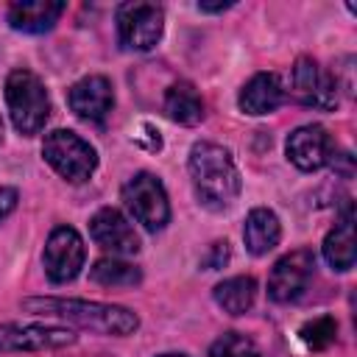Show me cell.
I'll return each instance as SVG.
<instances>
[{
    "mask_svg": "<svg viewBox=\"0 0 357 357\" xmlns=\"http://www.w3.org/2000/svg\"><path fill=\"white\" fill-rule=\"evenodd\" d=\"M212 296L223 312L243 315L251 310V304L257 298V282L251 276H231V279H223L220 284H215Z\"/></svg>",
    "mask_w": 357,
    "mask_h": 357,
    "instance_id": "cell-19",
    "label": "cell"
},
{
    "mask_svg": "<svg viewBox=\"0 0 357 357\" xmlns=\"http://www.w3.org/2000/svg\"><path fill=\"white\" fill-rule=\"evenodd\" d=\"M190 178L195 187L198 201L212 209L220 212L226 206L234 204V198L240 195V170L231 159V153L218 145V142H195L190 148Z\"/></svg>",
    "mask_w": 357,
    "mask_h": 357,
    "instance_id": "cell-1",
    "label": "cell"
},
{
    "mask_svg": "<svg viewBox=\"0 0 357 357\" xmlns=\"http://www.w3.org/2000/svg\"><path fill=\"white\" fill-rule=\"evenodd\" d=\"M209 357H259V349L243 332H223L209 346Z\"/></svg>",
    "mask_w": 357,
    "mask_h": 357,
    "instance_id": "cell-22",
    "label": "cell"
},
{
    "mask_svg": "<svg viewBox=\"0 0 357 357\" xmlns=\"http://www.w3.org/2000/svg\"><path fill=\"white\" fill-rule=\"evenodd\" d=\"M324 257L335 271H349L354 265V215H351V204L343 206L335 229L324 237Z\"/></svg>",
    "mask_w": 357,
    "mask_h": 357,
    "instance_id": "cell-17",
    "label": "cell"
},
{
    "mask_svg": "<svg viewBox=\"0 0 357 357\" xmlns=\"http://www.w3.org/2000/svg\"><path fill=\"white\" fill-rule=\"evenodd\" d=\"M120 195H123L126 209L134 215V220L142 223L148 231H159L170 220V204H167L165 184L153 173H137V176H131L123 184V192Z\"/></svg>",
    "mask_w": 357,
    "mask_h": 357,
    "instance_id": "cell-5",
    "label": "cell"
},
{
    "mask_svg": "<svg viewBox=\"0 0 357 357\" xmlns=\"http://www.w3.org/2000/svg\"><path fill=\"white\" fill-rule=\"evenodd\" d=\"M312 271H315V254L310 248H296V251L284 254L268 276V296L279 304L298 298L304 293Z\"/></svg>",
    "mask_w": 357,
    "mask_h": 357,
    "instance_id": "cell-9",
    "label": "cell"
},
{
    "mask_svg": "<svg viewBox=\"0 0 357 357\" xmlns=\"http://www.w3.org/2000/svg\"><path fill=\"white\" fill-rule=\"evenodd\" d=\"M159 357H184V354H159Z\"/></svg>",
    "mask_w": 357,
    "mask_h": 357,
    "instance_id": "cell-26",
    "label": "cell"
},
{
    "mask_svg": "<svg viewBox=\"0 0 357 357\" xmlns=\"http://www.w3.org/2000/svg\"><path fill=\"white\" fill-rule=\"evenodd\" d=\"M0 142H3V120H0Z\"/></svg>",
    "mask_w": 357,
    "mask_h": 357,
    "instance_id": "cell-27",
    "label": "cell"
},
{
    "mask_svg": "<svg viewBox=\"0 0 357 357\" xmlns=\"http://www.w3.org/2000/svg\"><path fill=\"white\" fill-rule=\"evenodd\" d=\"M293 95L307 109L329 112L337 106V81L315 59L301 56L293 67Z\"/></svg>",
    "mask_w": 357,
    "mask_h": 357,
    "instance_id": "cell-8",
    "label": "cell"
},
{
    "mask_svg": "<svg viewBox=\"0 0 357 357\" xmlns=\"http://www.w3.org/2000/svg\"><path fill=\"white\" fill-rule=\"evenodd\" d=\"M42 156L61 178H67L73 184L86 181L98 167L95 148L86 139H81L75 131H67V128H56L45 137Z\"/></svg>",
    "mask_w": 357,
    "mask_h": 357,
    "instance_id": "cell-4",
    "label": "cell"
},
{
    "mask_svg": "<svg viewBox=\"0 0 357 357\" xmlns=\"http://www.w3.org/2000/svg\"><path fill=\"white\" fill-rule=\"evenodd\" d=\"M84 257H86V251H84L81 234L73 226H56L50 231V237L45 243V254H42L47 279L56 284L73 282L84 268Z\"/></svg>",
    "mask_w": 357,
    "mask_h": 357,
    "instance_id": "cell-7",
    "label": "cell"
},
{
    "mask_svg": "<svg viewBox=\"0 0 357 357\" xmlns=\"http://www.w3.org/2000/svg\"><path fill=\"white\" fill-rule=\"evenodd\" d=\"M6 106L20 134H39L50 117V98L42 78L31 70H11L6 78Z\"/></svg>",
    "mask_w": 357,
    "mask_h": 357,
    "instance_id": "cell-3",
    "label": "cell"
},
{
    "mask_svg": "<svg viewBox=\"0 0 357 357\" xmlns=\"http://www.w3.org/2000/svg\"><path fill=\"white\" fill-rule=\"evenodd\" d=\"M89 234L92 240L109 251L112 257H128L139 251V237L134 231V226L128 223V218L114 209V206H103L92 215L89 220Z\"/></svg>",
    "mask_w": 357,
    "mask_h": 357,
    "instance_id": "cell-11",
    "label": "cell"
},
{
    "mask_svg": "<svg viewBox=\"0 0 357 357\" xmlns=\"http://www.w3.org/2000/svg\"><path fill=\"white\" fill-rule=\"evenodd\" d=\"M298 337H301L304 346L321 351V349H326V346L335 343V337H337V321H335L332 315H318V318L307 321V324L298 329Z\"/></svg>",
    "mask_w": 357,
    "mask_h": 357,
    "instance_id": "cell-21",
    "label": "cell"
},
{
    "mask_svg": "<svg viewBox=\"0 0 357 357\" xmlns=\"http://www.w3.org/2000/svg\"><path fill=\"white\" fill-rule=\"evenodd\" d=\"M67 103L70 109L89 123H103L106 114L114 106V95H112V84L106 75H86L81 81H75L67 92Z\"/></svg>",
    "mask_w": 357,
    "mask_h": 357,
    "instance_id": "cell-13",
    "label": "cell"
},
{
    "mask_svg": "<svg viewBox=\"0 0 357 357\" xmlns=\"http://www.w3.org/2000/svg\"><path fill=\"white\" fill-rule=\"evenodd\" d=\"M226 262H229V243H226V240L212 243L209 254L204 257V268H206V271H218V268H223Z\"/></svg>",
    "mask_w": 357,
    "mask_h": 357,
    "instance_id": "cell-23",
    "label": "cell"
},
{
    "mask_svg": "<svg viewBox=\"0 0 357 357\" xmlns=\"http://www.w3.org/2000/svg\"><path fill=\"white\" fill-rule=\"evenodd\" d=\"M243 240H245V248L254 257H262V254L273 251L282 240V226H279L276 212H271L265 206L251 209L248 218H245V226H243Z\"/></svg>",
    "mask_w": 357,
    "mask_h": 357,
    "instance_id": "cell-16",
    "label": "cell"
},
{
    "mask_svg": "<svg viewBox=\"0 0 357 357\" xmlns=\"http://www.w3.org/2000/svg\"><path fill=\"white\" fill-rule=\"evenodd\" d=\"M165 112L173 123L198 126L204 120V100H201V95L192 84L178 81L165 92Z\"/></svg>",
    "mask_w": 357,
    "mask_h": 357,
    "instance_id": "cell-18",
    "label": "cell"
},
{
    "mask_svg": "<svg viewBox=\"0 0 357 357\" xmlns=\"http://www.w3.org/2000/svg\"><path fill=\"white\" fill-rule=\"evenodd\" d=\"M165 31V11L156 3H123L117 6V39L126 50H151Z\"/></svg>",
    "mask_w": 357,
    "mask_h": 357,
    "instance_id": "cell-6",
    "label": "cell"
},
{
    "mask_svg": "<svg viewBox=\"0 0 357 357\" xmlns=\"http://www.w3.org/2000/svg\"><path fill=\"white\" fill-rule=\"evenodd\" d=\"M89 279L100 287H134L142 282V271L120 257H100L89 268Z\"/></svg>",
    "mask_w": 357,
    "mask_h": 357,
    "instance_id": "cell-20",
    "label": "cell"
},
{
    "mask_svg": "<svg viewBox=\"0 0 357 357\" xmlns=\"http://www.w3.org/2000/svg\"><path fill=\"white\" fill-rule=\"evenodd\" d=\"M201 11H209V14H218V11H226L231 8V3H198Z\"/></svg>",
    "mask_w": 357,
    "mask_h": 357,
    "instance_id": "cell-25",
    "label": "cell"
},
{
    "mask_svg": "<svg viewBox=\"0 0 357 357\" xmlns=\"http://www.w3.org/2000/svg\"><path fill=\"white\" fill-rule=\"evenodd\" d=\"M282 100H284V89H282L279 75H273V73H257L240 89V98H237L240 109L245 114H257V117L276 112L282 106Z\"/></svg>",
    "mask_w": 357,
    "mask_h": 357,
    "instance_id": "cell-15",
    "label": "cell"
},
{
    "mask_svg": "<svg viewBox=\"0 0 357 357\" xmlns=\"http://www.w3.org/2000/svg\"><path fill=\"white\" fill-rule=\"evenodd\" d=\"M287 159L298 167V170H318L324 167L335 153H332V137L324 126L310 123V126H298L290 137H287Z\"/></svg>",
    "mask_w": 357,
    "mask_h": 357,
    "instance_id": "cell-12",
    "label": "cell"
},
{
    "mask_svg": "<svg viewBox=\"0 0 357 357\" xmlns=\"http://www.w3.org/2000/svg\"><path fill=\"white\" fill-rule=\"evenodd\" d=\"M75 332L47 324H0V351H39L73 346Z\"/></svg>",
    "mask_w": 357,
    "mask_h": 357,
    "instance_id": "cell-10",
    "label": "cell"
},
{
    "mask_svg": "<svg viewBox=\"0 0 357 357\" xmlns=\"http://www.w3.org/2000/svg\"><path fill=\"white\" fill-rule=\"evenodd\" d=\"M64 14V3L59 0H20L8 6V25L22 33H45Z\"/></svg>",
    "mask_w": 357,
    "mask_h": 357,
    "instance_id": "cell-14",
    "label": "cell"
},
{
    "mask_svg": "<svg viewBox=\"0 0 357 357\" xmlns=\"http://www.w3.org/2000/svg\"><path fill=\"white\" fill-rule=\"evenodd\" d=\"M17 201H20V195H17V190H14V187H0V220H3L6 215H11V212H14Z\"/></svg>",
    "mask_w": 357,
    "mask_h": 357,
    "instance_id": "cell-24",
    "label": "cell"
},
{
    "mask_svg": "<svg viewBox=\"0 0 357 357\" xmlns=\"http://www.w3.org/2000/svg\"><path fill=\"white\" fill-rule=\"evenodd\" d=\"M22 307L33 315H53L64 318L70 324H78L84 329L100 332V335H134L139 326V318L134 310L120 307V304H100V301H84V298H53V296H39V298H25Z\"/></svg>",
    "mask_w": 357,
    "mask_h": 357,
    "instance_id": "cell-2",
    "label": "cell"
}]
</instances>
